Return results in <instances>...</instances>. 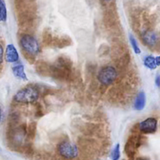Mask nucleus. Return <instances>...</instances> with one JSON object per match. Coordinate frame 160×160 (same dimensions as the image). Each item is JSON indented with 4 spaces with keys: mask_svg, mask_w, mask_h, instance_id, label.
Here are the masks:
<instances>
[{
    "mask_svg": "<svg viewBox=\"0 0 160 160\" xmlns=\"http://www.w3.org/2000/svg\"><path fill=\"white\" fill-rule=\"evenodd\" d=\"M157 119L154 117H150L141 122L138 124V129L142 133L150 134L156 133L157 130Z\"/></svg>",
    "mask_w": 160,
    "mask_h": 160,
    "instance_id": "6",
    "label": "nucleus"
},
{
    "mask_svg": "<svg viewBox=\"0 0 160 160\" xmlns=\"http://www.w3.org/2000/svg\"><path fill=\"white\" fill-rule=\"evenodd\" d=\"M35 108H36V111H35V115L37 117H41V116L43 115V109H42V105L40 104L39 103H37L35 104Z\"/></svg>",
    "mask_w": 160,
    "mask_h": 160,
    "instance_id": "18",
    "label": "nucleus"
},
{
    "mask_svg": "<svg viewBox=\"0 0 160 160\" xmlns=\"http://www.w3.org/2000/svg\"><path fill=\"white\" fill-rule=\"evenodd\" d=\"M36 131H37V125H36L35 122H31L28 127V133H27V136H28L29 139H33L35 136Z\"/></svg>",
    "mask_w": 160,
    "mask_h": 160,
    "instance_id": "15",
    "label": "nucleus"
},
{
    "mask_svg": "<svg viewBox=\"0 0 160 160\" xmlns=\"http://www.w3.org/2000/svg\"><path fill=\"white\" fill-rule=\"evenodd\" d=\"M103 1H104L105 3H109V2L112 1V0H103Z\"/></svg>",
    "mask_w": 160,
    "mask_h": 160,
    "instance_id": "24",
    "label": "nucleus"
},
{
    "mask_svg": "<svg viewBox=\"0 0 160 160\" xmlns=\"http://www.w3.org/2000/svg\"><path fill=\"white\" fill-rule=\"evenodd\" d=\"M59 155L67 159H72L78 155V148L74 144L68 141H62L57 145Z\"/></svg>",
    "mask_w": 160,
    "mask_h": 160,
    "instance_id": "4",
    "label": "nucleus"
},
{
    "mask_svg": "<svg viewBox=\"0 0 160 160\" xmlns=\"http://www.w3.org/2000/svg\"><path fill=\"white\" fill-rule=\"evenodd\" d=\"M5 58L6 61L9 63H15L19 60L18 52L12 44H9L6 46Z\"/></svg>",
    "mask_w": 160,
    "mask_h": 160,
    "instance_id": "8",
    "label": "nucleus"
},
{
    "mask_svg": "<svg viewBox=\"0 0 160 160\" xmlns=\"http://www.w3.org/2000/svg\"><path fill=\"white\" fill-rule=\"evenodd\" d=\"M144 65L148 69L151 70H155L158 67L156 64V57L153 56H147L144 60Z\"/></svg>",
    "mask_w": 160,
    "mask_h": 160,
    "instance_id": "12",
    "label": "nucleus"
},
{
    "mask_svg": "<svg viewBox=\"0 0 160 160\" xmlns=\"http://www.w3.org/2000/svg\"><path fill=\"white\" fill-rule=\"evenodd\" d=\"M42 41H43V43L45 46H48V45H52L53 42V39L54 38L52 35L51 32H50L48 30H45L44 31L43 35H42Z\"/></svg>",
    "mask_w": 160,
    "mask_h": 160,
    "instance_id": "13",
    "label": "nucleus"
},
{
    "mask_svg": "<svg viewBox=\"0 0 160 160\" xmlns=\"http://www.w3.org/2000/svg\"><path fill=\"white\" fill-rule=\"evenodd\" d=\"M7 18V9L6 3L3 0H0V22H4Z\"/></svg>",
    "mask_w": 160,
    "mask_h": 160,
    "instance_id": "14",
    "label": "nucleus"
},
{
    "mask_svg": "<svg viewBox=\"0 0 160 160\" xmlns=\"http://www.w3.org/2000/svg\"><path fill=\"white\" fill-rule=\"evenodd\" d=\"M3 56H4V50H3L2 45L0 44V64H2Z\"/></svg>",
    "mask_w": 160,
    "mask_h": 160,
    "instance_id": "19",
    "label": "nucleus"
},
{
    "mask_svg": "<svg viewBox=\"0 0 160 160\" xmlns=\"http://www.w3.org/2000/svg\"><path fill=\"white\" fill-rule=\"evenodd\" d=\"M40 91L37 86L28 85L17 91L13 97V100L19 104L35 103L39 97Z\"/></svg>",
    "mask_w": 160,
    "mask_h": 160,
    "instance_id": "1",
    "label": "nucleus"
},
{
    "mask_svg": "<svg viewBox=\"0 0 160 160\" xmlns=\"http://www.w3.org/2000/svg\"><path fill=\"white\" fill-rule=\"evenodd\" d=\"M136 160H149L146 158H142V157H140V158H138Z\"/></svg>",
    "mask_w": 160,
    "mask_h": 160,
    "instance_id": "23",
    "label": "nucleus"
},
{
    "mask_svg": "<svg viewBox=\"0 0 160 160\" xmlns=\"http://www.w3.org/2000/svg\"><path fill=\"white\" fill-rule=\"evenodd\" d=\"M141 37L144 44L150 48H154L157 46L160 42L159 35L153 30H145L142 32Z\"/></svg>",
    "mask_w": 160,
    "mask_h": 160,
    "instance_id": "5",
    "label": "nucleus"
},
{
    "mask_svg": "<svg viewBox=\"0 0 160 160\" xmlns=\"http://www.w3.org/2000/svg\"><path fill=\"white\" fill-rule=\"evenodd\" d=\"M12 71L14 76L17 77L19 79L23 80V81H27L28 79L24 72V67L23 64H17V65L13 66L12 67Z\"/></svg>",
    "mask_w": 160,
    "mask_h": 160,
    "instance_id": "11",
    "label": "nucleus"
},
{
    "mask_svg": "<svg viewBox=\"0 0 160 160\" xmlns=\"http://www.w3.org/2000/svg\"><path fill=\"white\" fill-rule=\"evenodd\" d=\"M71 39L68 36H62V37H56L53 39L52 45L58 47V48H64L71 44Z\"/></svg>",
    "mask_w": 160,
    "mask_h": 160,
    "instance_id": "9",
    "label": "nucleus"
},
{
    "mask_svg": "<svg viewBox=\"0 0 160 160\" xmlns=\"http://www.w3.org/2000/svg\"><path fill=\"white\" fill-rule=\"evenodd\" d=\"M2 115H3L2 109V108H1V107H0V122H1L2 119Z\"/></svg>",
    "mask_w": 160,
    "mask_h": 160,
    "instance_id": "22",
    "label": "nucleus"
},
{
    "mask_svg": "<svg viewBox=\"0 0 160 160\" xmlns=\"http://www.w3.org/2000/svg\"><path fill=\"white\" fill-rule=\"evenodd\" d=\"M156 61L157 66H160V56H158L156 57Z\"/></svg>",
    "mask_w": 160,
    "mask_h": 160,
    "instance_id": "21",
    "label": "nucleus"
},
{
    "mask_svg": "<svg viewBox=\"0 0 160 160\" xmlns=\"http://www.w3.org/2000/svg\"><path fill=\"white\" fill-rule=\"evenodd\" d=\"M130 42H131V46H132V49L134 50V52L136 53V54H140L141 53V49L139 47L138 44L137 40L134 39V36L132 35H130Z\"/></svg>",
    "mask_w": 160,
    "mask_h": 160,
    "instance_id": "16",
    "label": "nucleus"
},
{
    "mask_svg": "<svg viewBox=\"0 0 160 160\" xmlns=\"http://www.w3.org/2000/svg\"><path fill=\"white\" fill-rule=\"evenodd\" d=\"M118 78V72L113 66H104L98 73V80L102 86H109L116 82Z\"/></svg>",
    "mask_w": 160,
    "mask_h": 160,
    "instance_id": "3",
    "label": "nucleus"
},
{
    "mask_svg": "<svg viewBox=\"0 0 160 160\" xmlns=\"http://www.w3.org/2000/svg\"><path fill=\"white\" fill-rule=\"evenodd\" d=\"M155 83H156V86H157L159 88H160V75H158L156 77V80H155Z\"/></svg>",
    "mask_w": 160,
    "mask_h": 160,
    "instance_id": "20",
    "label": "nucleus"
},
{
    "mask_svg": "<svg viewBox=\"0 0 160 160\" xmlns=\"http://www.w3.org/2000/svg\"><path fill=\"white\" fill-rule=\"evenodd\" d=\"M142 144V136L139 135H133L131 136L127 141L125 145V151L127 155L129 157L134 156L135 154V151Z\"/></svg>",
    "mask_w": 160,
    "mask_h": 160,
    "instance_id": "7",
    "label": "nucleus"
},
{
    "mask_svg": "<svg viewBox=\"0 0 160 160\" xmlns=\"http://www.w3.org/2000/svg\"><path fill=\"white\" fill-rule=\"evenodd\" d=\"M20 45L23 50L24 56H35L40 52V45L37 39L30 34H23L20 38Z\"/></svg>",
    "mask_w": 160,
    "mask_h": 160,
    "instance_id": "2",
    "label": "nucleus"
},
{
    "mask_svg": "<svg viewBox=\"0 0 160 160\" xmlns=\"http://www.w3.org/2000/svg\"><path fill=\"white\" fill-rule=\"evenodd\" d=\"M120 144H116L115 147L113 148L112 152V155H111V158L112 160H119L120 157Z\"/></svg>",
    "mask_w": 160,
    "mask_h": 160,
    "instance_id": "17",
    "label": "nucleus"
},
{
    "mask_svg": "<svg viewBox=\"0 0 160 160\" xmlns=\"http://www.w3.org/2000/svg\"><path fill=\"white\" fill-rule=\"evenodd\" d=\"M145 104H146V96H145V92L142 91L138 94L137 97L134 101V109L137 111H142L145 108Z\"/></svg>",
    "mask_w": 160,
    "mask_h": 160,
    "instance_id": "10",
    "label": "nucleus"
}]
</instances>
